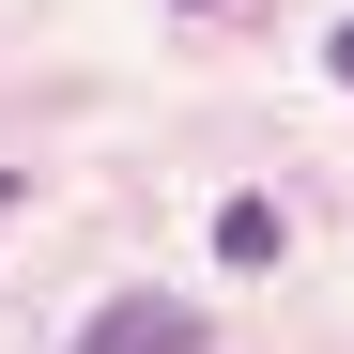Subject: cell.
Wrapping results in <instances>:
<instances>
[{
  "label": "cell",
  "instance_id": "6da1fadb",
  "mask_svg": "<svg viewBox=\"0 0 354 354\" xmlns=\"http://www.w3.org/2000/svg\"><path fill=\"white\" fill-rule=\"evenodd\" d=\"M77 354H201V308H169V292H108Z\"/></svg>",
  "mask_w": 354,
  "mask_h": 354
},
{
  "label": "cell",
  "instance_id": "7a4b0ae2",
  "mask_svg": "<svg viewBox=\"0 0 354 354\" xmlns=\"http://www.w3.org/2000/svg\"><path fill=\"white\" fill-rule=\"evenodd\" d=\"M277 247H292V216H277V201H216V262H247V277H262Z\"/></svg>",
  "mask_w": 354,
  "mask_h": 354
},
{
  "label": "cell",
  "instance_id": "3957f363",
  "mask_svg": "<svg viewBox=\"0 0 354 354\" xmlns=\"http://www.w3.org/2000/svg\"><path fill=\"white\" fill-rule=\"evenodd\" d=\"M324 77H339V93H354V31H339V46H324Z\"/></svg>",
  "mask_w": 354,
  "mask_h": 354
}]
</instances>
